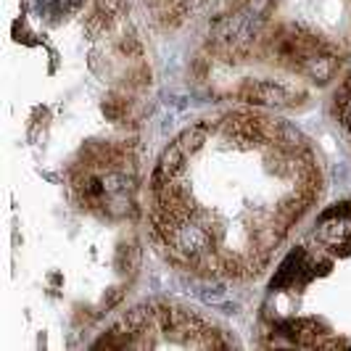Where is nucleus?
I'll return each mask as SVG.
<instances>
[{"mask_svg": "<svg viewBox=\"0 0 351 351\" xmlns=\"http://www.w3.org/2000/svg\"><path fill=\"white\" fill-rule=\"evenodd\" d=\"M322 191L309 141L291 124L232 111L188 127L151 177V225L175 264L214 275L262 272Z\"/></svg>", "mask_w": 351, "mask_h": 351, "instance_id": "1", "label": "nucleus"}, {"mask_svg": "<svg viewBox=\"0 0 351 351\" xmlns=\"http://www.w3.org/2000/svg\"><path fill=\"white\" fill-rule=\"evenodd\" d=\"M209 58L254 101L280 104L296 85H325L351 53V0H228Z\"/></svg>", "mask_w": 351, "mask_h": 351, "instance_id": "2", "label": "nucleus"}, {"mask_svg": "<svg viewBox=\"0 0 351 351\" xmlns=\"http://www.w3.org/2000/svg\"><path fill=\"white\" fill-rule=\"evenodd\" d=\"M272 343L351 349V204L325 211L280 264L262 306Z\"/></svg>", "mask_w": 351, "mask_h": 351, "instance_id": "3", "label": "nucleus"}, {"mask_svg": "<svg viewBox=\"0 0 351 351\" xmlns=\"http://www.w3.org/2000/svg\"><path fill=\"white\" fill-rule=\"evenodd\" d=\"M98 349H225L222 333L204 317L167 304H145L124 315Z\"/></svg>", "mask_w": 351, "mask_h": 351, "instance_id": "4", "label": "nucleus"}, {"mask_svg": "<svg viewBox=\"0 0 351 351\" xmlns=\"http://www.w3.org/2000/svg\"><path fill=\"white\" fill-rule=\"evenodd\" d=\"M341 117H343L346 127L351 130V88H349V93L341 98Z\"/></svg>", "mask_w": 351, "mask_h": 351, "instance_id": "5", "label": "nucleus"}]
</instances>
